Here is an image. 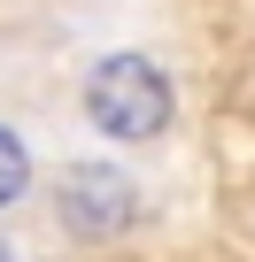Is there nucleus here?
Returning <instances> with one entry per match:
<instances>
[{
	"label": "nucleus",
	"mask_w": 255,
	"mask_h": 262,
	"mask_svg": "<svg viewBox=\"0 0 255 262\" xmlns=\"http://www.w3.org/2000/svg\"><path fill=\"white\" fill-rule=\"evenodd\" d=\"M24 193H31V147L0 123V208H16Z\"/></svg>",
	"instance_id": "3"
},
{
	"label": "nucleus",
	"mask_w": 255,
	"mask_h": 262,
	"mask_svg": "<svg viewBox=\"0 0 255 262\" xmlns=\"http://www.w3.org/2000/svg\"><path fill=\"white\" fill-rule=\"evenodd\" d=\"M170 77L147 62V54H101L93 70H85V123L101 131V139H116V147H147V139H163L170 131Z\"/></svg>",
	"instance_id": "1"
},
{
	"label": "nucleus",
	"mask_w": 255,
	"mask_h": 262,
	"mask_svg": "<svg viewBox=\"0 0 255 262\" xmlns=\"http://www.w3.org/2000/svg\"><path fill=\"white\" fill-rule=\"evenodd\" d=\"M54 216H62V231L85 239V247L124 239V231L140 224V185L124 178L116 162H70V170L54 178Z\"/></svg>",
	"instance_id": "2"
},
{
	"label": "nucleus",
	"mask_w": 255,
	"mask_h": 262,
	"mask_svg": "<svg viewBox=\"0 0 255 262\" xmlns=\"http://www.w3.org/2000/svg\"><path fill=\"white\" fill-rule=\"evenodd\" d=\"M0 262H16V247H8V231H0Z\"/></svg>",
	"instance_id": "4"
}]
</instances>
